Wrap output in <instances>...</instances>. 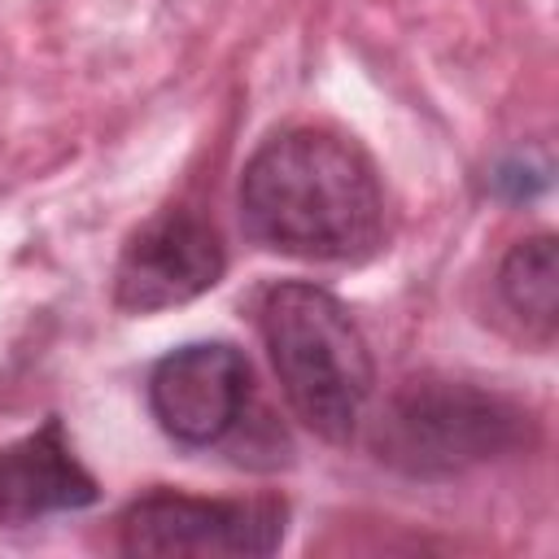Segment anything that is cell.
Segmentation results:
<instances>
[{"instance_id":"1","label":"cell","mask_w":559,"mask_h":559,"mask_svg":"<svg viewBox=\"0 0 559 559\" xmlns=\"http://www.w3.org/2000/svg\"><path fill=\"white\" fill-rule=\"evenodd\" d=\"M240 223L262 249L358 262L384 236V192L354 140L323 127H288L245 162Z\"/></svg>"},{"instance_id":"2","label":"cell","mask_w":559,"mask_h":559,"mask_svg":"<svg viewBox=\"0 0 559 559\" xmlns=\"http://www.w3.org/2000/svg\"><path fill=\"white\" fill-rule=\"evenodd\" d=\"M258 328L293 415L323 441L345 445L367 415L376 367L341 297L306 280L271 284Z\"/></svg>"},{"instance_id":"3","label":"cell","mask_w":559,"mask_h":559,"mask_svg":"<svg viewBox=\"0 0 559 559\" xmlns=\"http://www.w3.org/2000/svg\"><path fill=\"white\" fill-rule=\"evenodd\" d=\"M533 419L502 393L419 376L389 393L371 419V454L415 480H450L528 441Z\"/></svg>"},{"instance_id":"4","label":"cell","mask_w":559,"mask_h":559,"mask_svg":"<svg viewBox=\"0 0 559 559\" xmlns=\"http://www.w3.org/2000/svg\"><path fill=\"white\" fill-rule=\"evenodd\" d=\"M288 528L280 498L144 493L118 515L122 555H271Z\"/></svg>"},{"instance_id":"5","label":"cell","mask_w":559,"mask_h":559,"mask_svg":"<svg viewBox=\"0 0 559 559\" xmlns=\"http://www.w3.org/2000/svg\"><path fill=\"white\" fill-rule=\"evenodd\" d=\"M223 271L227 249L218 227L188 205H170L122 245L114 266V306L131 314L170 310L210 293Z\"/></svg>"},{"instance_id":"6","label":"cell","mask_w":559,"mask_h":559,"mask_svg":"<svg viewBox=\"0 0 559 559\" xmlns=\"http://www.w3.org/2000/svg\"><path fill=\"white\" fill-rule=\"evenodd\" d=\"M253 371L227 341H197L170 349L148 376V406L166 437L205 450L227 441L249 411Z\"/></svg>"},{"instance_id":"7","label":"cell","mask_w":559,"mask_h":559,"mask_svg":"<svg viewBox=\"0 0 559 559\" xmlns=\"http://www.w3.org/2000/svg\"><path fill=\"white\" fill-rule=\"evenodd\" d=\"M100 498L92 472L74 459L61 419L0 445V524H31L57 511H83Z\"/></svg>"},{"instance_id":"8","label":"cell","mask_w":559,"mask_h":559,"mask_svg":"<svg viewBox=\"0 0 559 559\" xmlns=\"http://www.w3.org/2000/svg\"><path fill=\"white\" fill-rule=\"evenodd\" d=\"M498 297L533 341H542V345L555 341V328H559V253H555L550 231L524 236L507 249V258L498 266Z\"/></svg>"},{"instance_id":"9","label":"cell","mask_w":559,"mask_h":559,"mask_svg":"<svg viewBox=\"0 0 559 559\" xmlns=\"http://www.w3.org/2000/svg\"><path fill=\"white\" fill-rule=\"evenodd\" d=\"M546 188H550V162H542V157H533V153L502 157V162L489 170V192H493L498 201H511V205L537 201Z\"/></svg>"}]
</instances>
